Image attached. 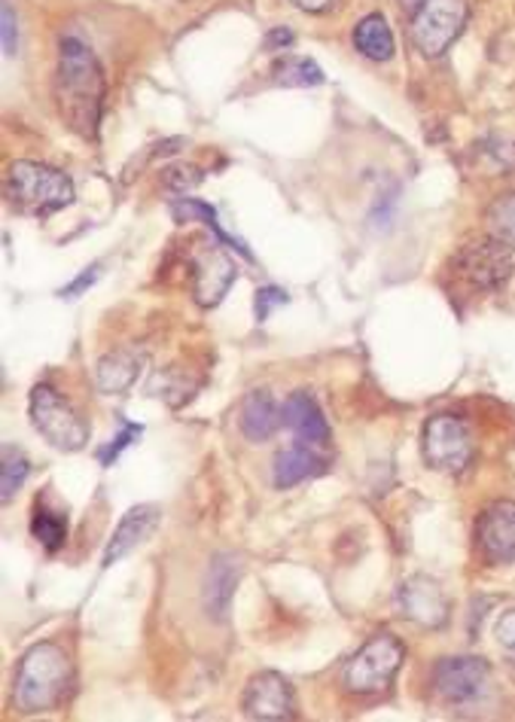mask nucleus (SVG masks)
<instances>
[{"mask_svg":"<svg viewBox=\"0 0 515 722\" xmlns=\"http://www.w3.org/2000/svg\"><path fill=\"white\" fill-rule=\"evenodd\" d=\"M0 15H3V53L15 55V41H19V31H15V15L13 7L3 0V7H0Z\"/></svg>","mask_w":515,"mask_h":722,"instance_id":"nucleus-27","label":"nucleus"},{"mask_svg":"<svg viewBox=\"0 0 515 722\" xmlns=\"http://www.w3.org/2000/svg\"><path fill=\"white\" fill-rule=\"evenodd\" d=\"M284 421L281 411L275 406V399L266 391H254L242 403V433L250 442H266L278 430V424Z\"/></svg>","mask_w":515,"mask_h":722,"instance_id":"nucleus-17","label":"nucleus"},{"mask_svg":"<svg viewBox=\"0 0 515 722\" xmlns=\"http://www.w3.org/2000/svg\"><path fill=\"white\" fill-rule=\"evenodd\" d=\"M475 540L479 549L489 564H510L515 561V504L513 500H501V504L489 506L479 528H475Z\"/></svg>","mask_w":515,"mask_h":722,"instance_id":"nucleus-12","label":"nucleus"},{"mask_svg":"<svg viewBox=\"0 0 515 722\" xmlns=\"http://www.w3.org/2000/svg\"><path fill=\"white\" fill-rule=\"evenodd\" d=\"M467 25L463 0H424L412 19V41L427 58L443 55Z\"/></svg>","mask_w":515,"mask_h":722,"instance_id":"nucleus-6","label":"nucleus"},{"mask_svg":"<svg viewBox=\"0 0 515 722\" xmlns=\"http://www.w3.org/2000/svg\"><path fill=\"white\" fill-rule=\"evenodd\" d=\"M144 357L137 351H116L108 354L98 363V387L104 394H125L132 384L137 382V372H141Z\"/></svg>","mask_w":515,"mask_h":722,"instance_id":"nucleus-19","label":"nucleus"},{"mask_svg":"<svg viewBox=\"0 0 515 722\" xmlns=\"http://www.w3.org/2000/svg\"><path fill=\"white\" fill-rule=\"evenodd\" d=\"M287 302V293H281V290H275V286H269V290H259L257 293V317L259 320H266L271 314V308L275 305H284Z\"/></svg>","mask_w":515,"mask_h":722,"instance_id":"nucleus-28","label":"nucleus"},{"mask_svg":"<svg viewBox=\"0 0 515 722\" xmlns=\"http://www.w3.org/2000/svg\"><path fill=\"white\" fill-rule=\"evenodd\" d=\"M497 643H501V650L513 658L515 665V610L501 616V622H497Z\"/></svg>","mask_w":515,"mask_h":722,"instance_id":"nucleus-26","label":"nucleus"},{"mask_svg":"<svg viewBox=\"0 0 515 722\" xmlns=\"http://www.w3.org/2000/svg\"><path fill=\"white\" fill-rule=\"evenodd\" d=\"M31 421L49 445L61 451H80L89 442V427L53 387L37 384L31 391Z\"/></svg>","mask_w":515,"mask_h":722,"instance_id":"nucleus-5","label":"nucleus"},{"mask_svg":"<svg viewBox=\"0 0 515 722\" xmlns=\"http://www.w3.org/2000/svg\"><path fill=\"white\" fill-rule=\"evenodd\" d=\"M473 458V439L461 418L436 415L424 427V461L439 473H461Z\"/></svg>","mask_w":515,"mask_h":722,"instance_id":"nucleus-7","label":"nucleus"},{"mask_svg":"<svg viewBox=\"0 0 515 722\" xmlns=\"http://www.w3.org/2000/svg\"><path fill=\"white\" fill-rule=\"evenodd\" d=\"M296 7H302V10H309V13H321V10H326L333 0H293Z\"/></svg>","mask_w":515,"mask_h":722,"instance_id":"nucleus-30","label":"nucleus"},{"mask_svg":"<svg viewBox=\"0 0 515 722\" xmlns=\"http://www.w3.org/2000/svg\"><path fill=\"white\" fill-rule=\"evenodd\" d=\"M159 518H163V509L153 504L128 509L123 516V521H120V528L113 531V540H110L108 552H104V567H113V564L123 561L128 552H135L137 545L147 543L149 533L159 528Z\"/></svg>","mask_w":515,"mask_h":722,"instance_id":"nucleus-13","label":"nucleus"},{"mask_svg":"<svg viewBox=\"0 0 515 722\" xmlns=\"http://www.w3.org/2000/svg\"><path fill=\"white\" fill-rule=\"evenodd\" d=\"M137 437H141V427H135V424H125L123 433H120V437L110 442L108 449L98 454V458H101V464H110V461H116V458H120V451L128 449V445H132V439H137Z\"/></svg>","mask_w":515,"mask_h":722,"instance_id":"nucleus-25","label":"nucleus"},{"mask_svg":"<svg viewBox=\"0 0 515 722\" xmlns=\"http://www.w3.org/2000/svg\"><path fill=\"white\" fill-rule=\"evenodd\" d=\"M281 418L296 433L299 442H309V445H326L329 442V424H326L324 411L305 391L287 396Z\"/></svg>","mask_w":515,"mask_h":722,"instance_id":"nucleus-14","label":"nucleus"},{"mask_svg":"<svg viewBox=\"0 0 515 722\" xmlns=\"http://www.w3.org/2000/svg\"><path fill=\"white\" fill-rule=\"evenodd\" d=\"M321 473H324V458H317L309 449V442L290 445V449H284L275 458V485L278 488H293L299 482L321 476Z\"/></svg>","mask_w":515,"mask_h":722,"instance_id":"nucleus-16","label":"nucleus"},{"mask_svg":"<svg viewBox=\"0 0 515 722\" xmlns=\"http://www.w3.org/2000/svg\"><path fill=\"white\" fill-rule=\"evenodd\" d=\"M275 82L278 86H321L324 82V70L317 68L312 58L287 55L284 61L275 65Z\"/></svg>","mask_w":515,"mask_h":722,"instance_id":"nucleus-22","label":"nucleus"},{"mask_svg":"<svg viewBox=\"0 0 515 722\" xmlns=\"http://www.w3.org/2000/svg\"><path fill=\"white\" fill-rule=\"evenodd\" d=\"M70 686V658L55 643L31 646L15 674V704L25 713L53 710Z\"/></svg>","mask_w":515,"mask_h":722,"instance_id":"nucleus-2","label":"nucleus"},{"mask_svg":"<svg viewBox=\"0 0 515 722\" xmlns=\"http://www.w3.org/2000/svg\"><path fill=\"white\" fill-rule=\"evenodd\" d=\"M354 43H357L360 53L376 58V61H388L393 55V34L388 22H384V15H367L354 31Z\"/></svg>","mask_w":515,"mask_h":722,"instance_id":"nucleus-20","label":"nucleus"},{"mask_svg":"<svg viewBox=\"0 0 515 722\" xmlns=\"http://www.w3.org/2000/svg\"><path fill=\"white\" fill-rule=\"evenodd\" d=\"M96 278H98V266H92V269H86V274H80V278H77L74 284L65 286V290H61V296H77V293H80V290H86V286L92 284Z\"/></svg>","mask_w":515,"mask_h":722,"instance_id":"nucleus-29","label":"nucleus"},{"mask_svg":"<svg viewBox=\"0 0 515 722\" xmlns=\"http://www.w3.org/2000/svg\"><path fill=\"white\" fill-rule=\"evenodd\" d=\"M235 262H232L223 250H211V253H204L199 259V266H195V300L202 302L204 308H211V305H217L223 296H226V290L235 281Z\"/></svg>","mask_w":515,"mask_h":722,"instance_id":"nucleus-15","label":"nucleus"},{"mask_svg":"<svg viewBox=\"0 0 515 722\" xmlns=\"http://www.w3.org/2000/svg\"><path fill=\"white\" fill-rule=\"evenodd\" d=\"M269 43H293V34H290V31H275V34H271L269 37Z\"/></svg>","mask_w":515,"mask_h":722,"instance_id":"nucleus-31","label":"nucleus"},{"mask_svg":"<svg viewBox=\"0 0 515 722\" xmlns=\"http://www.w3.org/2000/svg\"><path fill=\"white\" fill-rule=\"evenodd\" d=\"M7 195L22 214L46 217L74 202V187L55 168L37 162H13L7 174Z\"/></svg>","mask_w":515,"mask_h":722,"instance_id":"nucleus-3","label":"nucleus"},{"mask_svg":"<svg viewBox=\"0 0 515 722\" xmlns=\"http://www.w3.org/2000/svg\"><path fill=\"white\" fill-rule=\"evenodd\" d=\"M396 607H400V613L406 616V619L424 628L446 625L448 619L446 591L436 586L434 579H427V576L406 579L400 586V591H396Z\"/></svg>","mask_w":515,"mask_h":722,"instance_id":"nucleus-11","label":"nucleus"},{"mask_svg":"<svg viewBox=\"0 0 515 722\" xmlns=\"http://www.w3.org/2000/svg\"><path fill=\"white\" fill-rule=\"evenodd\" d=\"M242 708H245L247 720L284 722L296 717V696H293V686L281 674L262 670L247 682Z\"/></svg>","mask_w":515,"mask_h":722,"instance_id":"nucleus-8","label":"nucleus"},{"mask_svg":"<svg viewBox=\"0 0 515 722\" xmlns=\"http://www.w3.org/2000/svg\"><path fill=\"white\" fill-rule=\"evenodd\" d=\"M235 583H238V564L229 555L214 559L208 579H204V607H208V613H214V619H223L229 610Z\"/></svg>","mask_w":515,"mask_h":722,"instance_id":"nucleus-18","label":"nucleus"},{"mask_svg":"<svg viewBox=\"0 0 515 722\" xmlns=\"http://www.w3.org/2000/svg\"><path fill=\"white\" fill-rule=\"evenodd\" d=\"M436 692L448 704H467L489 692L491 668L485 658L461 655V658H446L436 668Z\"/></svg>","mask_w":515,"mask_h":722,"instance_id":"nucleus-9","label":"nucleus"},{"mask_svg":"<svg viewBox=\"0 0 515 722\" xmlns=\"http://www.w3.org/2000/svg\"><path fill=\"white\" fill-rule=\"evenodd\" d=\"M31 533H34V540H41L46 552H55L68 540V521L58 512H49L46 506H37L34 518H31Z\"/></svg>","mask_w":515,"mask_h":722,"instance_id":"nucleus-21","label":"nucleus"},{"mask_svg":"<svg viewBox=\"0 0 515 722\" xmlns=\"http://www.w3.org/2000/svg\"><path fill=\"white\" fill-rule=\"evenodd\" d=\"M424 0H403V7H421Z\"/></svg>","mask_w":515,"mask_h":722,"instance_id":"nucleus-32","label":"nucleus"},{"mask_svg":"<svg viewBox=\"0 0 515 722\" xmlns=\"http://www.w3.org/2000/svg\"><path fill=\"white\" fill-rule=\"evenodd\" d=\"M55 101L61 110V120L70 132L80 137H96L101 123V104H104V74L89 46L80 41L61 43L58 74H55Z\"/></svg>","mask_w":515,"mask_h":722,"instance_id":"nucleus-1","label":"nucleus"},{"mask_svg":"<svg viewBox=\"0 0 515 722\" xmlns=\"http://www.w3.org/2000/svg\"><path fill=\"white\" fill-rule=\"evenodd\" d=\"M510 250L513 247H506L497 238L475 241V245H467L458 253V269L470 284L482 286V290H494L513 272V253Z\"/></svg>","mask_w":515,"mask_h":722,"instance_id":"nucleus-10","label":"nucleus"},{"mask_svg":"<svg viewBox=\"0 0 515 722\" xmlns=\"http://www.w3.org/2000/svg\"><path fill=\"white\" fill-rule=\"evenodd\" d=\"M27 458L22 454L19 449H13V445H3V478H0V497H3V504H10L13 500V494L19 488H22V482L27 478Z\"/></svg>","mask_w":515,"mask_h":722,"instance_id":"nucleus-24","label":"nucleus"},{"mask_svg":"<svg viewBox=\"0 0 515 722\" xmlns=\"http://www.w3.org/2000/svg\"><path fill=\"white\" fill-rule=\"evenodd\" d=\"M403 658H406V646L400 643V638H393L388 631H384V634H376V638L345 665V674H342L345 689H348L351 696H379V692H384L393 682L396 670L403 665Z\"/></svg>","mask_w":515,"mask_h":722,"instance_id":"nucleus-4","label":"nucleus"},{"mask_svg":"<svg viewBox=\"0 0 515 722\" xmlns=\"http://www.w3.org/2000/svg\"><path fill=\"white\" fill-rule=\"evenodd\" d=\"M489 233L506 247H515V192L489 207Z\"/></svg>","mask_w":515,"mask_h":722,"instance_id":"nucleus-23","label":"nucleus"}]
</instances>
